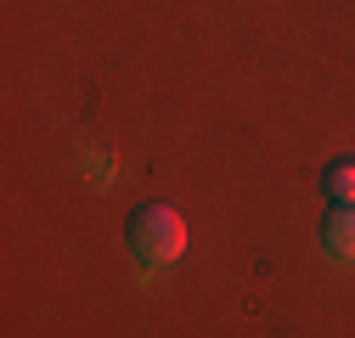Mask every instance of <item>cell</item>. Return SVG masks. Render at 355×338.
<instances>
[{
    "label": "cell",
    "instance_id": "3957f363",
    "mask_svg": "<svg viewBox=\"0 0 355 338\" xmlns=\"http://www.w3.org/2000/svg\"><path fill=\"white\" fill-rule=\"evenodd\" d=\"M327 192H333V203H355V158H338L327 169Z\"/></svg>",
    "mask_w": 355,
    "mask_h": 338
},
{
    "label": "cell",
    "instance_id": "7a4b0ae2",
    "mask_svg": "<svg viewBox=\"0 0 355 338\" xmlns=\"http://www.w3.org/2000/svg\"><path fill=\"white\" fill-rule=\"evenodd\" d=\"M322 242L333 260H355V203H333V215L322 226Z\"/></svg>",
    "mask_w": 355,
    "mask_h": 338
},
{
    "label": "cell",
    "instance_id": "6da1fadb",
    "mask_svg": "<svg viewBox=\"0 0 355 338\" xmlns=\"http://www.w3.org/2000/svg\"><path fill=\"white\" fill-rule=\"evenodd\" d=\"M130 254H136V265L141 271H164L175 265L187 254V220H181V208H169V203H141L136 215H130Z\"/></svg>",
    "mask_w": 355,
    "mask_h": 338
}]
</instances>
